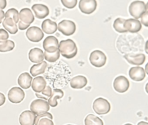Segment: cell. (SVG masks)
I'll use <instances>...</instances> for the list:
<instances>
[{"label":"cell","instance_id":"31","mask_svg":"<svg viewBox=\"0 0 148 125\" xmlns=\"http://www.w3.org/2000/svg\"><path fill=\"white\" fill-rule=\"evenodd\" d=\"M5 16V18H11L12 19L16 24L19 22V13L18 10H16V9L11 8V9H9L6 12Z\"/></svg>","mask_w":148,"mask_h":125},{"label":"cell","instance_id":"28","mask_svg":"<svg viewBox=\"0 0 148 125\" xmlns=\"http://www.w3.org/2000/svg\"><path fill=\"white\" fill-rule=\"evenodd\" d=\"M125 20V19L121 18H118L115 20L113 26L116 31L119 33H123L128 32L124 27V24Z\"/></svg>","mask_w":148,"mask_h":125},{"label":"cell","instance_id":"20","mask_svg":"<svg viewBox=\"0 0 148 125\" xmlns=\"http://www.w3.org/2000/svg\"><path fill=\"white\" fill-rule=\"evenodd\" d=\"M32 77L27 72L22 73L19 76L18 82L19 85L24 89H27L32 85Z\"/></svg>","mask_w":148,"mask_h":125},{"label":"cell","instance_id":"32","mask_svg":"<svg viewBox=\"0 0 148 125\" xmlns=\"http://www.w3.org/2000/svg\"><path fill=\"white\" fill-rule=\"evenodd\" d=\"M61 2L65 7L72 9L76 6L77 0H61Z\"/></svg>","mask_w":148,"mask_h":125},{"label":"cell","instance_id":"18","mask_svg":"<svg viewBox=\"0 0 148 125\" xmlns=\"http://www.w3.org/2000/svg\"><path fill=\"white\" fill-rule=\"evenodd\" d=\"M123 57L130 64L133 65H140L143 64L145 61V55L143 54L136 55L126 54Z\"/></svg>","mask_w":148,"mask_h":125},{"label":"cell","instance_id":"15","mask_svg":"<svg viewBox=\"0 0 148 125\" xmlns=\"http://www.w3.org/2000/svg\"><path fill=\"white\" fill-rule=\"evenodd\" d=\"M36 18L40 19L45 18L49 14V9L47 6L42 4H35L32 7Z\"/></svg>","mask_w":148,"mask_h":125},{"label":"cell","instance_id":"5","mask_svg":"<svg viewBox=\"0 0 148 125\" xmlns=\"http://www.w3.org/2000/svg\"><path fill=\"white\" fill-rule=\"evenodd\" d=\"M89 59L92 65L97 68H100L106 64L107 57L103 52L95 50L91 53Z\"/></svg>","mask_w":148,"mask_h":125},{"label":"cell","instance_id":"3","mask_svg":"<svg viewBox=\"0 0 148 125\" xmlns=\"http://www.w3.org/2000/svg\"><path fill=\"white\" fill-rule=\"evenodd\" d=\"M147 10V5L143 1H133L129 7V12L132 17L136 19H139L142 14Z\"/></svg>","mask_w":148,"mask_h":125},{"label":"cell","instance_id":"8","mask_svg":"<svg viewBox=\"0 0 148 125\" xmlns=\"http://www.w3.org/2000/svg\"><path fill=\"white\" fill-rule=\"evenodd\" d=\"M130 84L128 79L124 76H119L115 78L113 82V87L117 92L124 93L129 89Z\"/></svg>","mask_w":148,"mask_h":125},{"label":"cell","instance_id":"1","mask_svg":"<svg viewBox=\"0 0 148 125\" xmlns=\"http://www.w3.org/2000/svg\"><path fill=\"white\" fill-rule=\"evenodd\" d=\"M59 50L61 55L67 59L74 58L78 52L76 43L71 39L60 41L59 45Z\"/></svg>","mask_w":148,"mask_h":125},{"label":"cell","instance_id":"21","mask_svg":"<svg viewBox=\"0 0 148 125\" xmlns=\"http://www.w3.org/2000/svg\"><path fill=\"white\" fill-rule=\"evenodd\" d=\"M87 79L84 76L79 75L72 78L70 82L71 87L74 89H81L86 86Z\"/></svg>","mask_w":148,"mask_h":125},{"label":"cell","instance_id":"12","mask_svg":"<svg viewBox=\"0 0 148 125\" xmlns=\"http://www.w3.org/2000/svg\"><path fill=\"white\" fill-rule=\"evenodd\" d=\"M36 116L32 111L25 110L21 113L19 118V121L21 125H33Z\"/></svg>","mask_w":148,"mask_h":125},{"label":"cell","instance_id":"9","mask_svg":"<svg viewBox=\"0 0 148 125\" xmlns=\"http://www.w3.org/2000/svg\"><path fill=\"white\" fill-rule=\"evenodd\" d=\"M27 37L30 41L38 43L41 41L44 37V34L39 27L32 26L27 29L26 33Z\"/></svg>","mask_w":148,"mask_h":125},{"label":"cell","instance_id":"14","mask_svg":"<svg viewBox=\"0 0 148 125\" xmlns=\"http://www.w3.org/2000/svg\"><path fill=\"white\" fill-rule=\"evenodd\" d=\"M129 76L131 79L136 82H140L145 77V70L141 67H132L130 69Z\"/></svg>","mask_w":148,"mask_h":125},{"label":"cell","instance_id":"16","mask_svg":"<svg viewBox=\"0 0 148 125\" xmlns=\"http://www.w3.org/2000/svg\"><path fill=\"white\" fill-rule=\"evenodd\" d=\"M28 57L32 62L40 63L44 60V53L43 50L39 48H34L29 52Z\"/></svg>","mask_w":148,"mask_h":125},{"label":"cell","instance_id":"13","mask_svg":"<svg viewBox=\"0 0 148 125\" xmlns=\"http://www.w3.org/2000/svg\"><path fill=\"white\" fill-rule=\"evenodd\" d=\"M124 27L127 31L135 33L139 32L142 29V26L139 20L134 19H130L125 20L124 24Z\"/></svg>","mask_w":148,"mask_h":125},{"label":"cell","instance_id":"38","mask_svg":"<svg viewBox=\"0 0 148 125\" xmlns=\"http://www.w3.org/2000/svg\"><path fill=\"white\" fill-rule=\"evenodd\" d=\"M6 101V97L4 94L0 92V107L5 104Z\"/></svg>","mask_w":148,"mask_h":125},{"label":"cell","instance_id":"2","mask_svg":"<svg viewBox=\"0 0 148 125\" xmlns=\"http://www.w3.org/2000/svg\"><path fill=\"white\" fill-rule=\"evenodd\" d=\"M92 108L95 113L97 114L104 115L110 112L111 106L107 100L99 97L93 102Z\"/></svg>","mask_w":148,"mask_h":125},{"label":"cell","instance_id":"10","mask_svg":"<svg viewBox=\"0 0 148 125\" xmlns=\"http://www.w3.org/2000/svg\"><path fill=\"white\" fill-rule=\"evenodd\" d=\"M43 46L45 51L53 53L59 50L58 40L53 36H49L44 40Z\"/></svg>","mask_w":148,"mask_h":125},{"label":"cell","instance_id":"6","mask_svg":"<svg viewBox=\"0 0 148 125\" xmlns=\"http://www.w3.org/2000/svg\"><path fill=\"white\" fill-rule=\"evenodd\" d=\"M58 30L66 36H70L74 34L76 31V26L75 23L71 20H63L59 23Z\"/></svg>","mask_w":148,"mask_h":125},{"label":"cell","instance_id":"36","mask_svg":"<svg viewBox=\"0 0 148 125\" xmlns=\"http://www.w3.org/2000/svg\"><path fill=\"white\" fill-rule=\"evenodd\" d=\"M141 20L142 24L145 26H148V10L144 13L141 16Z\"/></svg>","mask_w":148,"mask_h":125},{"label":"cell","instance_id":"41","mask_svg":"<svg viewBox=\"0 0 148 125\" xmlns=\"http://www.w3.org/2000/svg\"><path fill=\"white\" fill-rule=\"evenodd\" d=\"M138 125H148V123H147V122H139V123H138Z\"/></svg>","mask_w":148,"mask_h":125},{"label":"cell","instance_id":"33","mask_svg":"<svg viewBox=\"0 0 148 125\" xmlns=\"http://www.w3.org/2000/svg\"><path fill=\"white\" fill-rule=\"evenodd\" d=\"M47 118L51 120H53V117L51 113L46 112V113H43L40 114L38 115L37 116H36L35 118V122H34V125H38V123L40 119L42 118Z\"/></svg>","mask_w":148,"mask_h":125},{"label":"cell","instance_id":"30","mask_svg":"<svg viewBox=\"0 0 148 125\" xmlns=\"http://www.w3.org/2000/svg\"><path fill=\"white\" fill-rule=\"evenodd\" d=\"M52 94V89L49 86L45 87V89L40 93H36L35 95L38 98L44 99L45 101L48 100Z\"/></svg>","mask_w":148,"mask_h":125},{"label":"cell","instance_id":"34","mask_svg":"<svg viewBox=\"0 0 148 125\" xmlns=\"http://www.w3.org/2000/svg\"><path fill=\"white\" fill-rule=\"evenodd\" d=\"M53 125V122L52 121V120L47 118H42L40 120L38 123V125Z\"/></svg>","mask_w":148,"mask_h":125},{"label":"cell","instance_id":"19","mask_svg":"<svg viewBox=\"0 0 148 125\" xmlns=\"http://www.w3.org/2000/svg\"><path fill=\"white\" fill-rule=\"evenodd\" d=\"M47 82L42 76L37 77L33 80L32 87L33 90L36 93H40L46 87Z\"/></svg>","mask_w":148,"mask_h":125},{"label":"cell","instance_id":"24","mask_svg":"<svg viewBox=\"0 0 148 125\" xmlns=\"http://www.w3.org/2000/svg\"><path fill=\"white\" fill-rule=\"evenodd\" d=\"M47 66V63L43 61L38 64L33 65L30 69V73L33 77H36L45 73Z\"/></svg>","mask_w":148,"mask_h":125},{"label":"cell","instance_id":"25","mask_svg":"<svg viewBox=\"0 0 148 125\" xmlns=\"http://www.w3.org/2000/svg\"><path fill=\"white\" fill-rule=\"evenodd\" d=\"M3 26L11 34H15L18 32V26L11 18H5L3 22Z\"/></svg>","mask_w":148,"mask_h":125},{"label":"cell","instance_id":"7","mask_svg":"<svg viewBox=\"0 0 148 125\" xmlns=\"http://www.w3.org/2000/svg\"><path fill=\"white\" fill-rule=\"evenodd\" d=\"M25 97V92L19 87H13L9 90L8 93V100L12 103H20L24 100Z\"/></svg>","mask_w":148,"mask_h":125},{"label":"cell","instance_id":"40","mask_svg":"<svg viewBox=\"0 0 148 125\" xmlns=\"http://www.w3.org/2000/svg\"><path fill=\"white\" fill-rule=\"evenodd\" d=\"M5 12L3 10L0 9V24L2 23L5 17Z\"/></svg>","mask_w":148,"mask_h":125},{"label":"cell","instance_id":"35","mask_svg":"<svg viewBox=\"0 0 148 125\" xmlns=\"http://www.w3.org/2000/svg\"><path fill=\"white\" fill-rule=\"evenodd\" d=\"M9 38L8 32L3 29H0V41H5Z\"/></svg>","mask_w":148,"mask_h":125},{"label":"cell","instance_id":"29","mask_svg":"<svg viewBox=\"0 0 148 125\" xmlns=\"http://www.w3.org/2000/svg\"><path fill=\"white\" fill-rule=\"evenodd\" d=\"M60 56V52L59 50H58L56 52L53 53H49L45 51L44 53V57L46 61L49 62H56Z\"/></svg>","mask_w":148,"mask_h":125},{"label":"cell","instance_id":"4","mask_svg":"<svg viewBox=\"0 0 148 125\" xmlns=\"http://www.w3.org/2000/svg\"><path fill=\"white\" fill-rule=\"evenodd\" d=\"M50 105L45 100L36 99L32 102L30 105L31 111L35 115L40 114L50 110Z\"/></svg>","mask_w":148,"mask_h":125},{"label":"cell","instance_id":"37","mask_svg":"<svg viewBox=\"0 0 148 125\" xmlns=\"http://www.w3.org/2000/svg\"><path fill=\"white\" fill-rule=\"evenodd\" d=\"M30 25H27L24 24L21 21H19L18 22V28L21 31H24L28 28L30 26Z\"/></svg>","mask_w":148,"mask_h":125},{"label":"cell","instance_id":"11","mask_svg":"<svg viewBox=\"0 0 148 125\" xmlns=\"http://www.w3.org/2000/svg\"><path fill=\"white\" fill-rule=\"evenodd\" d=\"M79 7L83 13L91 14L97 9V1L96 0H80Z\"/></svg>","mask_w":148,"mask_h":125},{"label":"cell","instance_id":"26","mask_svg":"<svg viewBox=\"0 0 148 125\" xmlns=\"http://www.w3.org/2000/svg\"><path fill=\"white\" fill-rule=\"evenodd\" d=\"M86 125H103V122L102 120L98 116L92 114L88 115L85 119Z\"/></svg>","mask_w":148,"mask_h":125},{"label":"cell","instance_id":"22","mask_svg":"<svg viewBox=\"0 0 148 125\" xmlns=\"http://www.w3.org/2000/svg\"><path fill=\"white\" fill-rule=\"evenodd\" d=\"M41 27L43 32L47 34L55 33L58 29L57 23L50 19L44 20L42 23Z\"/></svg>","mask_w":148,"mask_h":125},{"label":"cell","instance_id":"27","mask_svg":"<svg viewBox=\"0 0 148 125\" xmlns=\"http://www.w3.org/2000/svg\"><path fill=\"white\" fill-rule=\"evenodd\" d=\"M15 47V43L11 40L0 41V52H6L13 50Z\"/></svg>","mask_w":148,"mask_h":125},{"label":"cell","instance_id":"23","mask_svg":"<svg viewBox=\"0 0 148 125\" xmlns=\"http://www.w3.org/2000/svg\"><path fill=\"white\" fill-rule=\"evenodd\" d=\"M64 96V92L61 89H53V92H52L51 95L48 100V104L53 107H57L58 104L57 100L62 98Z\"/></svg>","mask_w":148,"mask_h":125},{"label":"cell","instance_id":"39","mask_svg":"<svg viewBox=\"0 0 148 125\" xmlns=\"http://www.w3.org/2000/svg\"><path fill=\"white\" fill-rule=\"evenodd\" d=\"M6 0H0V9L1 10L5 9L7 6Z\"/></svg>","mask_w":148,"mask_h":125},{"label":"cell","instance_id":"17","mask_svg":"<svg viewBox=\"0 0 148 125\" xmlns=\"http://www.w3.org/2000/svg\"><path fill=\"white\" fill-rule=\"evenodd\" d=\"M20 21L27 25H31L34 20V17L32 11L29 8H23L20 12Z\"/></svg>","mask_w":148,"mask_h":125}]
</instances>
